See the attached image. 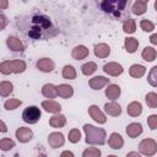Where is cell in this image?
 I'll return each mask as SVG.
<instances>
[{
    "instance_id": "6da1fadb",
    "label": "cell",
    "mask_w": 157,
    "mask_h": 157,
    "mask_svg": "<svg viewBox=\"0 0 157 157\" xmlns=\"http://www.w3.org/2000/svg\"><path fill=\"white\" fill-rule=\"evenodd\" d=\"M83 131L86 134V142L90 145H103L105 142V130L97 128L91 124L83 125Z\"/></svg>"
},
{
    "instance_id": "7a4b0ae2",
    "label": "cell",
    "mask_w": 157,
    "mask_h": 157,
    "mask_svg": "<svg viewBox=\"0 0 157 157\" xmlns=\"http://www.w3.org/2000/svg\"><path fill=\"white\" fill-rule=\"evenodd\" d=\"M27 69V64L23 60H4L0 63V72L2 75L10 74H22Z\"/></svg>"
},
{
    "instance_id": "3957f363",
    "label": "cell",
    "mask_w": 157,
    "mask_h": 157,
    "mask_svg": "<svg viewBox=\"0 0 157 157\" xmlns=\"http://www.w3.org/2000/svg\"><path fill=\"white\" fill-rule=\"evenodd\" d=\"M32 23H33V27L31 28V31L28 32L29 37L32 38H40V33L44 29H49L52 23H50V20L44 16V15H39V16H34L32 18Z\"/></svg>"
},
{
    "instance_id": "277c9868",
    "label": "cell",
    "mask_w": 157,
    "mask_h": 157,
    "mask_svg": "<svg viewBox=\"0 0 157 157\" xmlns=\"http://www.w3.org/2000/svg\"><path fill=\"white\" fill-rule=\"evenodd\" d=\"M129 5V1H102L101 7L103 11L112 13L113 16L120 18L124 16V10Z\"/></svg>"
},
{
    "instance_id": "5b68a950",
    "label": "cell",
    "mask_w": 157,
    "mask_h": 157,
    "mask_svg": "<svg viewBox=\"0 0 157 157\" xmlns=\"http://www.w3.org/2000/svg\"><path fill=\"white\" fill-rule=\"evenodd\" d=\"M42 112L37 105H29L22 112V119L27 124H36L40 119Z\"/></svg>"
},
{
    "instance_id": "8992f818",
    "label": "cell",
    "mask_w": 157,
    "mask_h": 157,
    "mask_svg": "<svg viewBox=\"0 0 157 157\" xmlns=\"http://www.w3.org/2000/svg\"><path fill=\"white\" fill-rule=\"evenodd\" d=\"M139 151L144 156L152 157L157 152V142H156V140H153V139H144L139 144Z\"/></svg>"
},
{
    "instance_id": "52a82bcc",
    "label": "cell",
    "mask_w": 157,
    "mask_h": 157,
    "mask_svg": "<svg viewBox=\"0 0 157 157\" xmlns=\"http://www.w3.org/2000/svg\"><path fill=\"white\" fill-rule=\"evenodd\" d=\"M88 114H90L91 118H92L96 123H98V124H104V123L107 121V118H105L104 113L98 108V105H94V104L90 105V107H88Z\"/></svg>"
},
{
    "instance_id": "ba28073f",
    "label": "cell",
    "mask_w": 157,
    "mask_h": 157,
    "mask_svg": "<svg viewBox=\"0 0 157 157\" xmlns=\"http://www.w3.org/2000/svg\"><path fill=\"white\" fill-rule=\"evenodd\" d=\"M16 139L22 142V144H26L28 141H31L33 139V131L29 129V128H26V126H21L16 130Z\"/></svg>"
},
{
    "instance_id": "9c48e42d",
    "label": "cell",
    "mask_w": 157,
    "mask_h": 157,
    "mask_svg": "<svg viewBox=\"0 0 157 157\" xmlns=\"http://www.w3.org/2000/svg\"><path fill=\"white\" fill-rule=\"evenodd\" d=\"M65 142V137L61 132L59 131H54V132H50L49 136H48V144L50 147L53 148H58V147H61Z\"/></svg>"
},
{
    "instance_id": "30bf717a",
    "label": "cell",
    "mask_w": 157,
    "mask_h": 157,
    "mask_svg": "<svg viewBox=\"0 0 157 157\" xmlns=\"http://www.w3.org/2000/svg\"><path fill=\"white\" fill-rule=\"evenodd\" d=\"M103 71H104L105 74L110 75V76H119V75L123 74L124 69H123V66H121L119 63L110 61V63H108V64H105V65L103 66Z\"/></svg>"
},
{
    "instance_id": "8fae6325",
    "label": "cell",
    "mask_w": 157,
    "mask_h": 157,
    "mask_svg": "<svg viewBox=\"0 0 157 157\" xmlns=\"http://www.w3.org/2000/svg\"><path fill=\"white\" fill-rule=\"evenodd\" d=\"M6 45L12 52H23L25 50V44L17 37H9L6 39Z\"/></svg>"
},
{
    "instance_id": "7c38bea8",
    "label": "cell",
    "mask_w": 157,
    "mask_h": 157,
    "mask_svg": "<svg viewBox=\"0 0 157 157\" xmlns=\"http://www.w3.org/2000/svg\"><path fill=\"white\" fill-rule=\"evenodd\" d=\"M36 65H37V69L40 70V71H43V72H50L55 67L54 61L52 59H49V58H42V59H39Z\"/></svg>"
},
{
    "instance_id": "4fadbf2b",
    "label": "cell",
    "mask_w": 157,
    "mask_h": 157,
    "mask_svg": "<svg viewBox=\"0 0 157 157\" xmlns=\"http://www.w3.org/2000/svg\"><path fill=\"white\" fill-rule=\"evenodd\" d=\"M88 85L92 90H101L104 86L109 85V78H107L104 76H94L88 81Z\"/></svg>"
},
{
    "instance_id": "5bb4252c",
    "label": "cell",
    "mask_w": 157,
    "mask_h": 157,
    "mask_svg": "<svg viewBox=\"0 0 157 157\" xmlns=\"http://www.w3.org/2000/svg\"><path fill=\"white\" fill-rule=\"evenodd\" d=\"M42 108L48 112V113H53V114H59L60 110H61V105L53 101V99H48V101H43L42 102Z\"/></svg>"
},
{
    "instance_id": "9a60e30c",
    "label": "cell",
    "mask_w": 157,
    "mask_h": 157,
    "mask_svg": "<svg viewBox=\"0 0 157 157\" xmlns=\"http://www.w3.org/2000/svg\"><path fill=\"white\" fill-rule=\"evenodd\" d=\"M56 93H58V96H60L61 98L67 99V98L72 97V94H74V88H72V86H70V85L60 83V85L56 86Z\"/></svg>"
},
{
    "instance_id": "2e32d148",
    "label": "cell",
    "mask_w": 157,
    "mask_h": 157,
    "mask_svg": "<svg viewBox=\"0 0 157 157\" xmlns=\"http://www.w3.org/2000/svg\"><path fill=\"white\" fill-rule=\"evenodd\" d=\"M108 145H109L110 148H113V150H119V148L123 147L124 140H123V137H121L120 134H118V132H112L110 136H109V139H108Z\"/></svg>"
},
{
    "instance_id": "e0dca14e",
    "label": "cell",
    "mask_w": 157,
    "mask_h": 157,
    "mask_svg": "<svg viewBox=\"0 0 157 157\" xmlns=\"http://www.w3.org/2000/svg\"><path fill=\"white\" fill-rule=\"evenodd\" d=\"M90 54V50L85 45H76L72 52H71V56L75 59V60H82L85 58H87Z\"/></svg>"
},
{
    "instance_id": "ac0fdd59",
    "label": "cell",
    "mask_w": 157,
    "mask_h": 157,
    "mask_svg": "<svg viewBox=\"0 0 157 157\" xmlns=\"http://www.w3.org/2000/svg\"><path fill=\"white\" fill-rule=\"evenodd\" d=\"M104 110H105L107 114H109L112 117H119L121 114V107L115 101H112L109 103H105L104 104Z\"/></svg>"
},
{
    "instance_id": "d6986e66",
    "label": "cell",
    "mask_w": 157,
    "mask_h": 157,
    "mask_svg": "<svg viewBox=\"0 0 157 157\" xmlns=\"http://www.w3.org/2000/svg\"><path fill=\"white\" fill-rule=\"evenodd\" d=\"M126 134L129 137L135 139L142 134V125L140 123H131L126 126Z\"/></svg>"
},
{
    "instance_id": "ffe728a7",
    "label": "cell",
    "mask_w": 157,
    "mask_h": 157,
    "mask_svg": "<svg viewBox=\"0 0 157 157\" xmlns=\"http://www.w3.org/2000/svg\"><path fill=\"white\" fill-rule=\"evenodd\" d=\"M147 2H148V1H146V0H136V1L132 4L131 12H132L134 15H137V16L144 15V13L146 12V10H147Z\"/></svg>"
},
{
    "instance_id": "44dd1931",
    "label": "cell",
    "mask_w": 157,
    "mask_h": 157,
    "mask_svg": "<svg viewBox=\"0 0 157 157\" xmlns=\"http://www.w3.org/2000/svg\"><path fill=\"white\" fill-rule=\"evenodd\" d=\"M120 93H121V90H120V87H119L118 85H115V83H110V85H108V87L105 88V96H107V98H109V99H112V101H115L117 98H119Z\"/></svg>"
},
{
    "instance_id": "7402d4cb",
    "label": "cell",
    "mask_w": 157,
    "mask_h": 157,
    "mask_svg": "<svg viewBox=\"0 0 157 157\" xmlns=\"http://www.w3.org/2000/svg\"><path fill=\"white\" fill-rule=\"evenodd\" d=\"M110 54V47L105 43H99L94 47V55L101 58V59H104L107 58L108 55Z\"/></svg>"
},
{
    "instance_id": "603a6c76",
    "label": "cell",
    "mask_w": 157,
    "mask_h": 157,
    "mask_svg": "<svg viewBox=\"0 0 157 157\" xmlns=\"http://www.w3.org/2000/svg\"><path fill=\"white\" fill-rule=\"evenodd\" d=\"M65 124H66V118H65V115H63L60 113L59 114H55L54 117H52L49 119V125L52 128H55V129H60Z\"/></svg>"
},
{
    "instance_id": "cb8c5ba5",
    "label": "cell",
    "mask_w": 157,
    "mask_h": 157,
    "mask_svg": "<svg viewBox=\"0 0 157 157\" xmlns=\"http://www.w3.org/2000/svg\"><path fill=\"white\" fill-rule=\"evenodd\" d=\"M145 72H146V67H145L144 65H140V64H134V65H131L130 69H129V74H130V76L134 77V78H140V77H142V76L145 75Z\"/></svg>"
},
{
    "instance_id": "d4e9b609",
    "label": "cell",
    "mask_w": 157,
    "mask_h": 157,
    "mask_svg": "<svg viewBox=\"0 0 157 157\" xmlns=\"http://www.w3.org/2000/svg\"><path fill=\"white\" fill-rule=\"evenodd\" d=\"M42 94L48 98V99H53L58 96L56 93V86H54L53 83H45L43 87H42Z\"/></svg>"
},
{
    "instance_id": "484cf974",
    "label": "cell",
    "mask_w": 157,
    "mask_h": 157,
    "mask_svg": "<svg viewBox=\"0 0 157 157\" xmlns=\"http://www.w3.org/2000/svg\"><path fill=\"white\" fill-rule=\"evenodd\" d=\"M126 113L130 115V117H139L141 113H142V105L140 102H131L130 104H128V108H126Z\"/></svg>"
},
{
    "instance_id": "4316f807",
    "label": "cell",
    "mask_w": 157,
    "mask_h": 157,
    "mask_svg": "<svg viewBox=\"0 0 157 157\" xmlns=\"http://www.w3.org/2000/svg\"><path fill=\"white\" fill-rule=\"evenodd\" d=\"M124 45H125V49L128 53L132 54L137 50V47H139V40L134 37H126L125 40H124Z\"/></svg>"
},
{
    "instance_id": "83f0119b",
    "label": "cell",
    "mask_w": 157,
    "mask_h": 157,
    "mask_svg": "<svg viewBox=\"0 0 157 157\" xmlns=\"http://www.w3.org/2000/svg\"><path fill=\"white\" fill-rule=\"evenodd\" d=\"M141 56L146 61H153L156 59V56H157V52H156V49L153 47H145L142 49Z\"/></svg>"
},
{
    "instance_id": "f1b7e54d",
    "label": "cell",
    "mask_w": 157,
    "mask_h": 157,
    "mask_svg": "<svg viewBox=\"0 0 157 157\" xmlns=\"http://www.w3.org/2000/svg\"><path fill=\"white\" fill-rule=\"evenodd\" d=\"M13 91V85L10 81H1L0 82V96L1 97H7L12 93Z\"/></svg>"
},
{
    "instance_id": "f546056e",
    "label": "cell",
    "mask_w": 157,
    "mask_h": 157,
    "mask_svg": "<svg viewBox=\"0 0 157 157\" xmlns=\"http://www.w3.org/2000/svg\"><path fill=\"white\" fill-rule=\"evenodd\" d=\"M96 70H97V64L93 61H88L81 66V71L85 76H91L93 72H96Z\"/></svg>"
},
{
    "instance_id": "4dcf8cb0",
    "label": "cell",
    "mask_w": 157,
    "mask_h": 157,
    "mask_svg": "<svg viewBox=\"0 0 157 157\" xmlns=\"http://www.w3.org/2000/svg\"><path fill=\"white\" fill-rule=\"evenodd\" d=\"M135 29H136V22H135V20L126 18L124 21V23H123V31L125 33H128V34H131V33L135 32Z\"/></svg>"
},
{
    "instance_id": "1f68e13d",
    "label": "cell",
    "mask_w": 157,
    "mask_h": 157,
    "mask_svg": "<svg viewBox=\"0 0 157 157\" xmlns=\"http://www.w3.org/2000/svg\"><path fill=\"white\" fill-rule=\"evenodd\" d=\"M63 77L65 80H74L76 78V70L72 65H65L63 69Z\"/></svg>"
},
{
    "instance_id": "d6a6232c",
    "label": "cell",
    "mask_w": 157,
    "mask_h": 157,
    "mask_svg": "<svg viewBox=\"0 0 157 157\" xmlns=\"http://www.w3.org/2000/svg\"><path fill=\"white\" fill-rule=\"evenodd\" d=\"M22 104V102L17 98H10L7 99L5 103H4V107L6 110H12V109H16L17 107H20Z\"/></svg>"
},
{
    "instance_id": "836d02e7",
    "label": "cell",
    "mask_w": 157,
    "mask_h": 157,
    "mask_svg": "<svg viewBox=\"0 0 157 157\" xmlns=\"http://www.w3.org/2000/svg\"><path fill=\"white\" fill-rule=\"evenodd\" d=\"M13 147H15V142L11 139L4 137V139L0 140V150H2V151H10Z\"/></svg>"
},
{
    "instance_id": "e575fe53",
    "label": "cell",
    "mask_w": 157,
    "mask_h": 157,
    "mask_svg": "<svg viewBox=\"0 0 157 157\" xmlns=\"http://www.w3.org/2000/svg\"><path fill=\"white\" fill-rule=\"evenodd\" d=\"M145 101H146V103L150 108H156L157 107V94L155 92L147 93L146 97H145Z\"/></svg>"
},
{
    "instance_id": "d590c367",
    "label": "cell",
    "mask_w": 157,
    "mask_h": 157,
    "mask_svg": "<svg viewBox=\"0 0 157 157\" xmlns=\"http://www.w3.org/2000/svg\"><path fill=\"white\" fill-rule=\"evenodd\" d=\"M82 157H101V150L97 147H88L82 152Z\"/></svg>"
},
{
    "instance_id": "8d00e7d4",
    "label": "cell",
    "mask_w": 157,
    "mask_h": 157,
    "mask_svg": "<svg viewBox=\"0 0 157 157\" xmlns=\"http://www.w3.org/2000/svg\"><path fill=\"white\" fill-rule=\"evenodd\" d=\"M147 81H148V83H150L152 87H156V86H157V66H153V67L151 69V71L148 72Z\"/></svg>"
},
{
    "instance_id": "74e56055",
    "label": "cell",
    "mask_w": 157,
    "mask_h": 157,
    "mask_svg": "<svg viewBox=\"0 0 157 157\" xmlns=\"http://www.w3.org/2000/svg\"><path fill=\"white\" fill-rule=\"evenodd\" d=\"M81 140V132L78 129H71L69 131V141L71 144H76Z\"/></svg>"
},
{
    "instance_id": "f35d334b",
    "label": "cell",
    "mask_w": 157,
    "mask_h": 157,
    "mask_svg": "<svg viewBox=\"0 0 157 157\" xmlns=\"http://www.w3.org/2000/svg\"><path fill=\"white\" fill-rule=\"evenodd\" d=\"M140 27H141V29L145 31V32H152V31L155 29L153 22H151V21L147 20V18H144V20L140 21Z\"/></svg>"
},
{
    "instance_id": "ab89813d",
    "label": "cell",
    "mask_w": 157,
    "mask_h": 157,
    "mask_svg": "<svg viewBox=\"0 0 157 157\" xmlns=\"http://www.w3.org/2000/svg\"><path fill=\"white\" fill-rule=\"evenodd\" d=\"M147 124H148V126H150L151 130H155V129L157 128V115H156V114L150 115V117L147 118Z\"/></svg>"
},
{
    "instance_id": "60d3db41",
    "label": "cell",
    "mask_w": 157,
    "mask_h": 157,
    "mask_svg": "<svg viewBox=\"0 0 157 157\" xmlns=\"http://www.w3.org/2000/svg\"><path fill=\"white\" fill-rule=\"evenodd\" d=\"M7 23H9L7 17H6L4 13H1V12H0V31H1V29H4V28L7 26Z\"/></svg>"
},
{
    "instance_id": "b9f144b4",
    "label": "cell",
    "mask_w": 157,
    "mask_h": 157,
    "mask_svg": "<svg viewBox=\"0 0 157 157\" xmlns=\"http://www.w3.org/2000/svg\"><path fill=\"white\" fill-rule=\"evenodd\" d=\"M60 157H75V156H74V153H72L71 151H67V150H66V151H63V152H61Z\"/></svg>"
},
{
    "instance_id": "7bdbcfd3",
    "label": "cell",
    "mask_w": 157,
    "mask_h": 157,
    "mask_svg": "<svg viewBox=\"0 0 157 157\" xmlns=\"http://www.w3.org/2000/svg\"><path fill=\"white\" fill-rule=\"evenodd\" d=\"M7 6H9V1L7 0H0V10L7 9Z\"/></svg>"
},
{
    "instance_id": "ee69618b",
    "label": "cell",
    "mask_w": 157,
    "mask_h": 157,
    "mask_svg": "<svg viewBox=\"0 0 157 157\" xmlns=\"http://www.w3.org/2000/svg\"><path fill=\"white\" fill-rule=\"evenodd\" d=\"M7 131V126H6V124L0 119V132H6Z\"/></svg>"
},
{
    "instance_id": "f6af8a7d",
    "label": "cell",
    "mask_w": 157,
    "mask_h": 157,
    "mask_svg": "<svg viewBox=\"0 0 157 157\" xmlns=\"http://www.w3.org/2000/svg\"><path fill=\"white\" fill-rule=\"evenodd\" d=\"M150 42H151L152 44H157V34H156V33H153V34L150 37Z\"/></svg>"
},
{
    "instance_id": "bcb514c9",
    "label": "cell",
    "mask_w": 157,
    "mask_h": 157,
    "mask_svg": "<svg viewBox=\"0 0 157 157\" xmlns=\"http://www.w3.org/2000/svg\"><path fill=\"white\" fill-rule=\"evenodd\" d=\"M126 157H141V156H140V153H137V152H135V151H131V152H129V153L126 155Z\"/></svg>"
},
{
    "instance_id": "7dc6e473",
    "label": "cell",
    "mask_w": 157,
    "mask_h": 157,
    "mask_svg": "<svg viewBox=\"0 0 157 157\" xmlns=\"http://www.w3.org/2000/svg\"><path fill=\"white\" fill-rule=\"evenodd\" d=\"M107 157H118V156H115V155H108Z\"/></svg>"
},
{
    "instance_id": "c3c4849f",
    "label": "cell",
    "mask_w": 157,
    "mask_h": 157,
    "mask_svg": "<svg viewBox=\"0 0 157 157\" xmlns=\"http://www.w3.org/2000/svg\"><path fill=\"white\" fill-rule=\"evenodd\" d=\"M38 157H47V156H45V155H44V153H43V155H39V156H38Z\"/></svg>"
}]
</instances>
